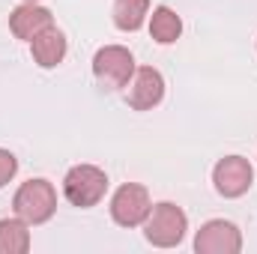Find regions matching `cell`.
I'll list each match as a JSON object with an SVG mask.
<instances>
[{
  "label": "cell",
  "instance_id": "6da1fadb",
  "mask_svg": "<svg viewBox=\"0 0 257 254\" xmlns=\"http://www.w3.org/2000/svg\"><path fill=\"white\" fill-rule=\"evenodd\" d=\"M141 227H144V236H147L150 245L177 248L186 239L189 215L183 212V206H177L171 200H162V203H153V209H150V215H147V221Z\"/></svg>",
  "mask_w": 257,
  "mask_h": 254
},
{
  "label": "cell",
  "instance_id": "7a4b0ae2",
  "mask_svg": "<svg viewBox=\"0 0 257 254\" xmlns=\"http://www.w3.org/2000/svg\"><path fill=\"white\" fill-rule=\"evenodd\" d=\"M12 209L18 218H24L30 227L33 224H45L54 212H57V191L48 180L36 177V180H27L21 183L15 197H12Z\"/></svg>",
  "mask_w": 257,
  "mask_h": 254
},
{
  "label": "cell",
  "instance_id": "3957f363",
  "mask_svg": "<svg viewBox=\"0 0 257 254\" xmlns=\"http://www.w3.org/2000/svg\"><path fill=\"white\" fill-rule=\"evenodd\" d=\"M108 191V174L96 165H75L63 177V194L66 200L78 209L96 206Z\"/></svg>",
  "mask_w": 257,
  "mask_h": 254
},
{
  "label": "cell",
  "instance_id": "277c9868",
  "mask_svg": "<svg viewBox=\"0 0 257 254\" xmlns=\"http://www.w3.org/2000/svg\"><path fill=\"white\" fill-rule=\"evenodd\" d=\"M135 54L123 45H105L93 57V75L102 90H123L135 75Z\"/></svg>",
  "mask_w": 257,
  "mask_h": 254
},
{
  "label": "cell",
  "instance_id": "5b68a950",
  "mask_svg": "<svg viewBox=\"0 0 257 254\" xmlns=\"http://www.w3.org/2000/svg\"><path fill=\"white\" fill-rule=\"evenodd\" d=\"M150 209H153L150 191L141 183H123L111 197V218L120 227H141L147 221Z\"/></svg>",
  "mask_w": 257,
  "mask_h": 254
},
{
  "label": "cell",
  "instance_id": "8992f818",
  "mask_svg": "<svg viewBox=\"0 0 257 254\" xmlns=\"http://www.w3.org/2000/svg\"><path fill=\"white\" fill-rule=\"evenodd\" d=\"M197 254H239L242 251V230L227 218H209L194 233Z\"/></svg>",
  "mask_w": 257,
  "mask_h": 254
},
{
  "label": "cell",
  "instance_id": "52a82bcc",
  "mask_svg": "<svg viewBox=\"0 0 257 254\" xmlns=\"http://www.w3.org/2000/svg\"><path fill=\"white\" fill-rule=\"evenodd\" d=\"M212 186L221 197H242L254 186V168L242 156H224L212 168Z\"/></svg>",
  "mask_w": 257,
  "mask_h": 254
},
{
  "label": "cell",
  "instance_id": "ba28073f",
  "mask_svg": "<svg viewBox=\"0 0 257 254\" xmlns=\"http://www.w3.org/2000/svg\"><path fill=\"white\" fill-rule=\"evenodd\" d=\"M165 99V78L153 66L135 69L132 81L126 84V102L132 111H153Z\"/></svg>",
  "mask_w": 257,
  "mask_h": 254
},
{
  "label": "cell",
  "instance_id": "9c48e42d",
  "mask_svg": "<svg viewBox=\"0 0 257 254\" xmlns=\"http://www.w3.org/2000/svg\"><path fill=\"white\" fill-rule=\"evenodd\" d=\"M48 27H54V15H51V9H45L42 3H21V6H15L12 9V15H9V30L18 36V39H24V42H33L42 30H48Z\"/></svg>",
  "mask_w": 257,
  "mask_h": 254
},
{
  "label": "cell",
  "instance_id": "30bf717a",
  "mask_svg": "<svg viewBox=\"0 0 257 254\" xmlns=\"http://www.w3.org/2000/svg\"><path fill=\"white\" fill-rule=\"evenodd\" d=\"M66 51H69L66 36H63V30H57V27L42 30V33L30 42V57H33V63L39 66V69H54V66H60L63 57H66Z\"/></svg>",
  "mask_w": 257,
  "mask_h": 254
},
{
  "label": "cell",
  "instance_id": "8fae6325",
  "mask_svg": "<svg viewBox=\"0 0 257 254\" xmlns=\"http://www.w3.org/2000/svg\"><path fill=\"white\" fill-rule=\"evenodd\" d=\"M183 33V18L171 6H156L150 15V36L159 45H174Z\"/></svg>",
  "mask_w": 257,
  "mask_h": 254
},
{
  "label": "cell",
  "instance_id": "7c38bea8",
  "mask_svg": "<svg viewBox=\"0 0 257 254\" xmlns=\"http://www.w3.org/2000/svg\"><path fill=\"white\" fill-rule=\"evenodd\" d=\"M30 251V224L24 218H0V254Z\"/></svg>",
  "mask_w": 257,
  "mask_h": 254
},
{
  "label": "cell",
  "instance_id": "4fadbf2b",
  "mask_svg": "<svg viewBox=\"0 0 257 254\" xmlns=\"http://www.w3.org/2000/svg\"><path fill=\"white\" fill-rule=\"evenodd\" d=\"M147 15H150V0H114V9H111V18H114L117 30H123V33L141 30Z\"/></svg>",
  "mask_w": 257,
  "mask_h": 254
},
{
  "label": "cell",
  "instance_id": "5bb4252c",
  "mask_svg": "<svg viewBox=\"0 0 257 254\" xmlns=\"http://www.w3.org/2000/svg\"><path fill=\"white\" fill-rule=\"evenodd\" d=\"M15 174H18V159H15L9 150L0 147V189H3L6 183H12Z\"/></svg>",
  "mask_w": 257,
  "mask_h": 254
},
{
  "label": "cell",
  "instance_id": "9a60e30c",
  "mask_svg": "<svg viewBox=\"0 0 257 254\" xmlns=\"http://www.w3.org/2000/svg\"><path fill=\"white\" fill-rule=\"evenodd\" d=\"M21 3H39V0H21Z\"/></svg>",
  "mask_w": 257,
  "mask_h": 254
}]
</instances>
